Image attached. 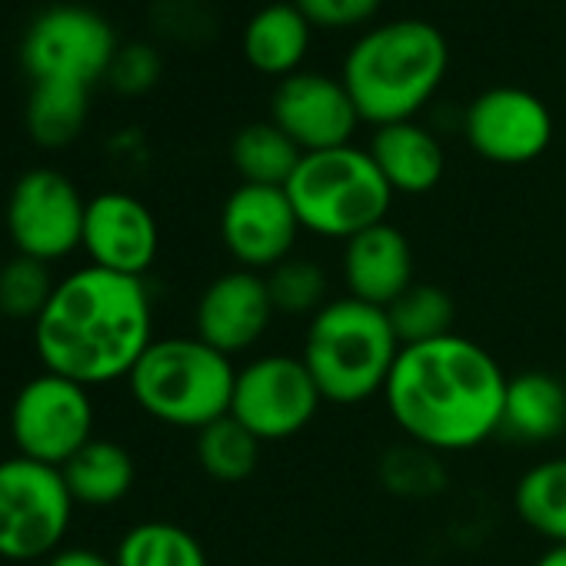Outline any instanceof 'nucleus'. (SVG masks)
Instances as JSON below:
<instances>
[{"label": "nucleus", "mask_w": 566, "mask_h": 566, "mask_svg": "<svg viewBox=\"0 0 566 566\" xmlns=\"http://www.w3.org/2000/svg\"><path fill=\"white\" fill-rule=\"evenodd\" d=\"M94 423L97 410L91 387L51 370L31 377L14 394L8 410V430L18 453L57 470L94 440Z\"/></svg>", "instance_id": "10"}, {"label": "nucleus", "mask_w": 566, "mask_h": 566, "mask_svg": "<svg viewBox=\"0 0 566 566\" xmlns=\"http://www.w3.org/2000/svg\"><path fill=\"white\" fill-rule=\"evenodd\" d=\"M304 150L283 134L273 120L247 124L230 140V164L240 177V184L256 187H287L301 164Z\"/></svg>", "instance_id": "22"}, {"label": "nucleus", "mask_w": 566, "mask_h": 566, "mask_svg": "<svg viewBox=\"0 0 566 566\" xmlns=\"http://www.w3.org/2000/svg\"><path fill=\"white\" fill-rule=\"evenodd\" d=\"M390 327L400 347H417L457 334V304L437 283H413V287L387 307Z\"/></svg>", "instance_id": "26"}, {"label": "nucleus", "mask_w": 566, "mask_h": 566, "mask_svg": "<svg viewBox=\"0 0 566 566\" xmlns=\"http://www.w3.org/2000/svg\"><path fill=\"white\" fill-rule=\"evenodd\" d=\"M417 276V260L407 233L394 227L390 220L350 237L340 253V280L344 291L354 301H364L370 307H390L397 297H403Z\"/></svg>", "instance_id": "17"}, {"label": "nucleus", "mask_w": 566, "mask_h": 566, "mask_svg": "<svg viewBox=\"0 0 566 566\" xmlns=\"http://www.w3.org/2000/svg\"><path fill=\"white\" fill-rule=\"evenodd\" d=\"M44 566H117V559L94 546H61L54 556L44 559Z\"/></svg>", "instance_id": "33"}, {"label": "nucleus", "mask_w": 566, "mask_h": 566, "mask_svg": "<svg viewBox=\"0 0 566 566\" xmlns=\"http://www.w3.org/2000/svg\"><path fill=\"white\" fill-rule=\"evenodd\" d=\"M81 250L91 266L144 280L160 253L157 217L140 197L127 190H104L87 200Z\"/></svg>", "instance_id": "16"}, {"label": "nucleus", "mask_w": 566, "mask_h": 566, "mask_svg": "<svg viewBox=\"0 0 566 566\" xmlns=\"http://www.w3.org/2000/svg\"><path fill=\"white\" fill-rule=\"evenodd\" d=\"M74 496L57 467L21 453L0 460V559L38 563L64 546Z\"/></svg>", "instance_id": "7"}, {"label": "nucleus", "mask_w": 566, "mask_h": 566, "mask_svg": "<svg viewBox=\"0 0 566 566\" xmlns=\"http://www.w3.org/2000/svg\"><path fill=\"white\" fill-rule=\"evenodd\" d=\"M157 81H160V54L150 44H127V48H120L114 64H111V71H107V84L117 94H124V97H140Z\"/></svg>", "instance_id": "30"}, {"label": "nucleus", "mask_w": 566, "mask_h": 566, "mask_svg": "<svg viewBox=\"0 0 566 566\" xmlns=\"http://www.w3.org/2000/svg\"><path fill=\"white\" fill-rule=\"evenodd\" d=\"M54 287H57V280L51 273V263L14 253L0 266V317L34 327L44 307L51 304Z\"/></svg>", "instance_id": "29"}, {"label": "nucleus", "mask_w": 566, "mask_h": 566, "mask_svg": "<svg viewBox=\"0 0 566 566\" xmlns=\"http://www.w3.org/2000/svg\"><path fill=\"white\" fill-rule=\"evenodd\" d=\"M470 150L500 167H523L546 154L553 140L549 107L523 87H490L463 114Z\"/></svg>", "instance_id": "12"}, {"label": "nucleus", "mask_w": 566, "mask_h": 566, "mask_svg": "<svg viewBox=\"0 0 566 566\" xmlns=\"http://www.w3.org/2000/svg\"><path fill=\"white\" fill-rule=\"evenodd\" d=\"M273 317L276 311L266 291V276L233 266L213 276L197 297L193 337L233 360L237 354L253 350L266 337Z\"/></svg>", "instance_id": "15"}, {"label": "nucleus", "mask_w": 566, "mask_h": 566, "mask_svg": "<svg viewBox=\"0 0 566 566\" xmlns=\"http://www.w3.org/2000/svg\"><path fill=\"white\" fill-rule=\"evenodd\" d=\"M516 443H553L566 433V384L546 370H523L506 380L503 423Z\"/></svg>", "instance_id": "19"}, {"label": "nucleus", "mask_w": 566, "mask_h": 566, "mask_svg": "<svg viewBox=\"0 0 566 566\" xmlns=\"http://www.w3.org/2000/svg\"><path fill=\"white\" fill-rule=\"evenodd\" d=\"M513 510L546 543H566V457L533 463L513 486Z\"/></svg>", "instance_id": "24"}, {"label": "nucleus", "mask_w": 566, "mask_h": 566, "mask_svg": "<svg viewBox=\"0 0 566 566\" xmlns=\"http://www.w3.org/2000/svg\"><path fill=\"white\" fill-rule=\"evenodd\" d=\"M400 457H403L400 473H384L394 490H400V493H427V490H437V483H440L437 453H430L423 447H413V453H400Z\"/></svg>", "instance_id": "32"}, {"label": "nucleus", "mask_w": 566, "mask_h": 566, "mask_svg": "<svg viewBox=\"0 0 566 566\" xmlns=\"http://www.w3.org/2000/svg\"><path fill=\"white\" fill-rule=\"evenodd\" d=\"M283 190L304 230L340 243L384 223L397 197L370 150L354 144L304 154Z\"/></svg>", "instance_id": "6"}, {"label": "nucleus", "mask_w": 566, "mask_h": 566, "mask_svg": "<svg viewBox=\"0 0 566 566\" xmlns=\"http://www.w3.org/2000/svg\"><path fill=\"white\" fill-rule=\"evenodd\" d=\"M120 44L104 14L84 4H54L41 11L21 41V64L38 81H71L94 87L107 81V71Z\"/></svg>", "instance_id": "9"}, {"label": "nucleus", "mask_w": 566, "mask_h": 566, "mask_svg": "<svg viewBox=\"0 0 566 566\" xmlns=\"http://www.w3.org/2000/svg\"><path fill=\"white\" fill-rule=\"evenodd\" d=\"M324 407L301 354H260L237 367L230 417L260 443H283L304 433Z\"/></svg>", "instance_id": "8"}, {"label": "nucleus", "mask_w": 566, "mask_h": 566, "mask_svg": "<svg viewBox=\"0 0 566 566\" xmlns=\"http://www.w3.org/2000/svg\"><path fill=\"white\" fill-rule=\"evenodd\" d=\"M84 217L87 200L81 197L77 184L54 167H34L21 174L4 210L14 250L41 263H57L81 250Z\"/></svg>", "instance_id": "11"}, {"label": "nucleus", "mask_w": 566, "mask_h": 566, "mask_svg": "<svg viewBox=\"0 0 566 566\" xmlns=\"http://www.w3.org/2000/svg\"><path fill=\"white\" fill-rule=\"evenodd\" d=\"M154 340L147 283L91 263L57 280L34 324V350L44 370L84 387L127 380Z\"/></svg>", "instance_id": "2"}, {"label": "nucleus", "mask_w": 566, "mask_h": 566, "mask_svg": "<svg viewBox=\"0 0 566 566\" xmlns=\"http://www.w3.org/2000/svg\"><path fill=\"white\" fill-rule=\"evenodd\" d=\"M450 64L443 34L417 18L370 28L344 57L340 81L360 120L374 127L413 120L440 91Z\"/></svg>", "instance_id": "3"}, {"label": "nucleus", "mask_w": 566, "mask_h": 566, "mask_svg": "<svg viewBox=\"0 0 566 566\" xmlns=\"http://www.w3.org/2000/svg\"><path fill=\"white\" fill-rule=\"evenodd\" d=\"M506 370L476 340L447 334L403 347L384 403L394 427L430 453H467L493 440L503 423Z\"/></svg>", "instance_id": "1"}, {"label": "nucleus", "mask_w": 566, "mask_h": 566, "mask_svg": "<svg viewBox=\"0 0 566 566\" xmlns=\"http://www.w3.org/2000/svg\"><path fill=\"white\" fill-rule=\"evenodd\" d=\"M117 566H210L203 543L180 523L170 520H144L134 523L117 549Z\"/></svg>", "instance_id": "25"}, {"label": "nucleus", "mask_w": 566, "mask_h": 566, "mask_svg": "<svg viewBox=\"0 0 566 566\" xmlns=\"http://www.w3.org/2000/svg\"><path fill=\"white\" fill-rule=\"evenodd\" d=\"M263 276H266L273 311L283 317H307L311 321L317 311H324L334 301L331 297V276H327L324 263H317L314 256L294 253Z\"/></svg>", "instance_id": "28"}, {"label": "nucleus", "mask_w": 566, "mask_h": 566, "mask_svg": "<svg viewBox=\"0 0 566 566\" xmlns=\"http://www.w3.org/2000/svg\"><path fill=\"white\" fill-rule=\"evenodd\" d=\"M367 150L374 164L380 167L384 180L390 184V190L403 197L430 193L443 180V170H447V154L437 134L417 120L374 127Z\"/></svg>", "instance_id": "18"}, {"label": "nucleus", "mask_w": 566, "mask_h": 566, "mask_svg": "<svg viewBox=\"0 0 566 566\" xmlns=\"http://www.w3.org/2000/svg\"><path fill=\"white\" fill-rule=\"evenodd\" d=\"M294 4L311 21V28L350 31L370 24L384 0H294Z\"/></svg>", "instance_id": "31"}, {"label": "nucleus", "mask_w": 566, "mask_h": 566, "mask_svg": "<svg viewBox=\"0 0 566 566\" xmlns=\"http://www.w3.org/2000/svg\"><path fill=\"white\" fill-rule=\"evenodd\" d=\"M237 367L200 337L154 340L127 377L134 403L157 423L203 430L230 413Z\"/></svg>", "instance_id": "5"}, {"label": "nucleus", "mask_w": 566, "mask_h": 566, "mask_svg": "<svg viewBox=\"0 0 566 566\" xmlns=\"http://www.w3.org/2000/svg\"><path fill=\"white\" fill-rule=\"evenodd\" d=\"M270 120L304 154L347 147L364 124L344 81L317 71H297L276 81L270 97Z\"/></svg>", "instance_id": "14"}, {"label": "nucleus", "mask_w": 566, "mask_h": 566, "mask_svg": "<svg viewBox=\"0 0 566 566\" xmlns=\"http://www.w3.org/2000/svg\"><path fill=\"white\" fill-rule=\"evenodd\" d=\"M297 210L283 187L237 184L220 210V240L240 270L270 273L294 256L301 237Z\"/></svg>", "instance_id": "13"}, {"label": "nucleus", "mask_w": 566, "mask_h": 566, "mask_svg": "<svg viewBox=\"0 0 566 566\" xmlns=\"http://www.w3.org/2000/svg\"><path fill=\"white\" fill-rule=\"evenodd\" d=\"M61 473L77 506L107 510L134 490L137 463L124 443L94 437L61 467Z\"/></svg>", "instance_id": "21"}, {"label": "nucleus", "mask_w": 566, "mask_h": 566, "mask_svg": "<svg viewBox=\"0 0 566 566\" xmlns=\"http://www.w3.org/2000/svg\"><path fill=\"white\" fill-rule=\"evenodd\" d=\"M260 440L230 413L197 433V463L217 483H243L260 460Z\"/></svg>", "instance_id": "27"}, {"label": "nucleus", "mask_w": 566, "mask_h": 566, "mask_svg": "<svg viewBox=\"0 0 566 566\" xmlns=\"http://www.w3.org/2000/svg\"><path fill=\"white\" fill-rule=\"evenodd\" d=\"M311 21L297 4H266L243 28V57L263 77H291L304 67L311 51Z\"/></svg>", "instance_id": "20"}, {"label": "nucleus", "mask_w": 566, "mask_h": 566, "mask_svg": "<svg viewBox=\"0 0 566 566\" xmlns=\"http://www.w3.org/2000/svg\"><path fill=\"white\" fill-rule=\"evenodd\" d=\"M533 566H566V543H549L536 559Z\"/></svg>", "instance_id": "34"}, {"label": "nucleus", "mask_w": 566, "mask_h": 566, "mask_svg": "<svg viewBox=\"0 0 566 566\" xmlns=\"http://www.w3.org/2000/svg\"><path fill=\"white\" fill-rule=\"evenodd\" d=\"M400 350L387 311L344 294L307 321L301 360L324 403L360 407L384 394Z\"/></svg>", "instance_id": "4"}, {"label": "nucleus", "mask_w": 566, "mask_h": 566, "mask_svg": "<svg viewBox=\"0 0 566 566\" xmlns=\"http://www.w3.org/2000/svg\"><path fill=\"white\" fill-rule=\"evenodd\" d=\"M91 114V87L71 81H38L28 97V134L38 147L74 144Z\"/></svg>", "instance_id": "23"}]
</instances>
